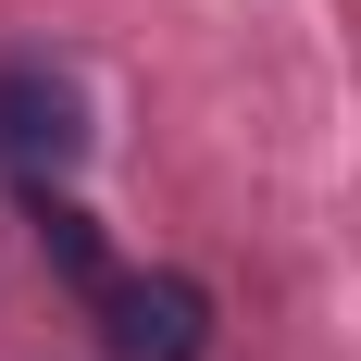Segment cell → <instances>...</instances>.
<instances>
[{"instance_id": "7a4b0ae2", "label": "cell", "mask_w": 361, "mask_h": 361, "mask_svg": "<svg viewBox=\"0 0 361 361\" xmlns=\"http://www.w3.org/2000/svg\"><path fill=\"white\" fill-rule=\"evenodd\" d=\"M75 149H87V100H75L63 75L13 63V75H0V162H13L25 187H50V175L75 162Z\"/></svg>"}, {"instance_id": "6da1fadb", "label": "cell", "mask_w": 361, "mask_h": 361, "mask_svg": "<svg viewBox=\"0 0 361 361\" xmlns=\"http://www.w3.org/2000/svg\"><path fill=\"white\" fill-rule=\"evenodd\" d=\"M100 349L112 361H200L212 349V299L187 274H112L100 287Z\"/></svg>"}, {"instance_id": "3957f363", "label": "cell", "mask_w": 361, "mask_h": 361, "mask_svg": "<svg viewBox=\"0 0 361 361\" xmlns=\"http://www.w3.org/2000/svg\"><path fill=\"white\" fill-rule=\"evenodd\" d=\"M25 224H37V262H50V274H75L87 299L112 287V262H100V212H87V200H63V187H25Z\"/></svg>"}]
</instances>
